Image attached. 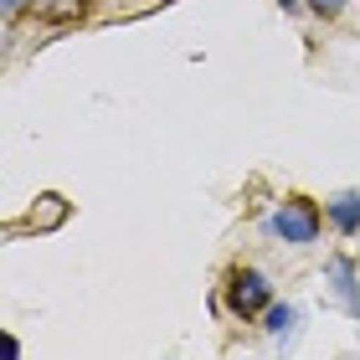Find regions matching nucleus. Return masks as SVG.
<instances>
[{
  "label": "nucleus",
  "instance_id": "f257e3e1",
  "mask_svg": "<svg viewBox=\"0 0 360 360\" xmlns=\"http://www.w3.org/2000/svg\"><path fill=\"white\" fill-rule=\"evenodd\" d=\"M217 304H221L237 324H257V319L268 314V304H273L268 273L252 268V263H232V268L221 273V283H217Z\"/></svg>",
  "mask_w": 360,
  "mask_h": 360
},
{
  "label": "nucleus",
  "instance_id": "f03ea898",
  "mask_svg": "<svg viewBox=\"0 0 360 360\" xmlns=\"http://www.w3.org/2000/svg\"><path fill=\"white\" fill-rule=\"evenodd\" d=\"M324 206L314 201V195H304V191H288L283 201L273 206V217L263 221V232L273 242H283V248H314V242L324 237Z\"/></svg>",
  "mask_w": 360,
  "mask_h": 360
},
{
  "label": "nucleus",
  "instance_id": "7ed1b4c3",
  "mask_svg": "<svg viewBox=\"0 0 360 360\" xmlns=\"http://www.w3.org/2000/svg\"><path fill=\"white\" fill-rule=\"evenodd\" d=\"M324 283H330V293L340 299V309H345L350 319H360V268L350 252H330L324 257Z\"/></svg>",
  "mask_w": 360,
  "mask_h": 360
},
{
  "label": "nucleus",
  "instance_id": "20e7f679",
  "mask_svg": "<svg viewBox=\"0 0 360 360\" xmlns=\"http://www.w3.org/2000/svg\"><path fill=\"white\" fill-rule=\"evenodd\" d=\"M93 11H98V0H31L26 15L46 31H72V26H83Z\"/></svg>",
  "mask_w": 360,
  "mask_h": 360
},
{
  "label": "nucleus",
  "instance_id": "39448f33",
  "mask_svg": "<svg viewBox=\"0 0 360 360\" xmlns=\"http://www.w3.org/2000/svg\"><path fill=\"white\" fill-rule=\"evenodd\" d=\"M62 221H68V201H62L57 191H46V195L31 201L26 221H11V237H15V232H57Z\"/></svg>",
  "mask_w": 360,
  "mask_h": 360
},
{
  "label": "nucleus",
  "instance_id": "423d86ee",
  "mask_svg": "<svg viewBox=\"0 0 360 360\" xmlns=\"http://www.w3.org/2000/svg\"><path fill=\"white\" fill-rule=\"evenodd\" d=\"M324 217L340 237H360V191H340L324 201Z\"/></svg>",
  "mask_w": 360,
  "mask_h": 360
},
{
  "label": "nucleus",
  "instance_id": "0eeeda50",
  "mask_svg": "<svg viewBox=\"0 0 360 360\" xmlns=\"http://www.w3.org/2000/svg\"><path fill=\"white\" fill-rule=\"evenodd\" d=\"M263 330H268L273 340H278V335H288V330H293V304H278V299H273V304H268V314H263Z\"/></svg>",
  "mask_w": 360,
  "mask_h": 360
},
{
  "label": "nucleus",
  "instance_id": "6e6552de",
  "mask_svg": "<svg viewBox=\"0 0 360 360\" xmlns=\"http://www.w3.org/2000/svg\"><path fill=\"white\" fill-rule=\"evenodd\" d=\"M345 6H350V0H304V11L319 15V21H340V15H345Z\"/></svg>",
  "mask_w": 360,
  "mask_h": 360
},
{
  "label": "nucleus",
  "instance_id": "1a4fd4ad",
  "mask_svg": "<svg viewBox=\"0 0 360 360\" xmlns=\"http://www.w3.org/2000/svg\"><path fill=\"white\" fill-rule=\"evenodd\" d=\"M0 6H6V21H15L21 11H31V0H0Z\"/></svg>",
  "mask_w": 360,
  "mask_h": 360
},
{
  "label": "nucleus",
  "instance_id": "9d476101",
  "mask_svg": "<svg viewBox=\"0 0 360 360\" xmlns=\"http://www.w3.org/2000/svg\"><path fill=\"white\" fill-rule=\"evenodd\" d=\"M278 6H283V11H299V6H304V0H278Z\"/></svg>",
  "mask_w": 360,
  "mask_h": 360
}]
</instances>
